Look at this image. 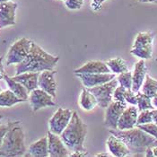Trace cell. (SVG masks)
<instances>
[{
    "label": "cell",
    "mask_w": 157,
    "mask_h": 157,
    "mask_svg": "<svg viewBox=\"0 0 157 157\" xmlns=\"http://www.w3.org/2000/svg\"><path fill=\"white\" fill-rule=\"evenodd\" d=\"M59 60V57L49 54L33 41L28 56L24 61L16 65L15 75L24 72L40 73L44 70H53Z\"/></svg>",
    "instance_id": "cell-1"
},
{
    "label": "cell",
    "mask_w": 157,
    "mask_h": 157,
    "mask_svg": "<svg viewBox=\"0 0 157 157\" xmlns=\"http://www.w3.org/2000/svg\"><path fill=\"white\" fill-rule=\"evenodd\" d=\"M87 126L76 111L73 112L71 121L61 133L60 137L70 152H87L85 147Z\"/></svg>",
    "instance_id": "cell-2"
},
{
    "label": "cell",
    "mask_w": 157,
    "mask_h": 157,
    "mask_svg": "<svg viewBox=\"0 0 157 157\" xmlns=\"http://www.w3.org/2000/svg\"><path fill=\"white\" fill-rule=\"evenodd\" d=\"M109 133L120 137L130 149L131 153L142 154L149 146L157 145V139L138 127L130 129H110Z\"/></svg>",
    "instance_id": "cell-3"
},
{
    "label": "cell",
    "mask_w": 157,
    "mask_h": 157,
    "mask_svg": "<svg viewBox=\"0 0 157 157\" xmlns=\"http://www.w3.org/2000/svg\"><path fill=\"white\" fill-rule=\"evenodd\" d=\"M9 128L0 147V156H23L26 153L25 137L20 121L8 122Z\"/></svg>",
    "instance_id": "cell-4"
},
{
    "label": "cell",
    "mask_w": 157,
    "mask_h": 157,
    "mask_svg": "<svg viewBox=\"0 0 157 157\" xmlns=\"http://www.w3.org/2000/svg\"><path fill=\"white\" fill-rule=\"evenodd\" d=\"M155 33L152 32L138 33L135 38L130 53L140 59H150L153 56Z\"/></svg>",
    "instance_id": "cell-5"
},
{
    "label": "cell",
    "mask_w": 157,
    "mask_h": 157,
    "mask_svg": "<svg viewBox=\"0 0 157 157\" xmlns=\"http://www.w3.org/2000/svg\"><path fill=\"white\" fill-rule=\"evenodd\" d=\"M33 40L23 37L13 42L6 54V66L17 65L25 59L32 47Z\"/></svg>",
    "instance_id": "cell-6"
},
{
    "label": "cell",
    "mask_w": 157,
    "mask_h": 157,
    "mask_svg": "<svg viewBox=\"0 0 157 157\" xmlns=\"http://www.w3.org/2000/svg\"><path fill=\"white\" fill-rule=\"evenodd\" d=\"M118 85H119L118 79L115 77L108 83L98 85L95 87L87 88V89L96 97L98 105L101 109H106L109 106V103L113 101V98H112L113 92Z\"/></svg>",
    "instance_id": "cell-7"
},
{
    "label": "cell",
    "mask_w": 157,
    "mask_h": 157,
    "mask_svg": "<svg viewBox=\"0 0 157 157\" xmlns=\"http://www.w3.org/2000/svg\"><path fill=\"white\" fill-rule=\"evenodd\" d=\"M73 112L70 109L59 108L48 121L49 131L60 136L71 121Z\"/></svg>",
    "instance_id": "cell-8"
},
{
    "label": "cell",
    "mask_w": 157,
    "mask_h": 157,
    "mask_svg": "<svg viewBox=\"0 0 157 157\" xmlns=\"http://www.w3.org/2000/svg\"><path fill=\"white\" fill-rule=\"evenodd\" d=\"M127 107L126 101H112L105 109L104 125L110 129H117L119 120Z\"/></svg>",
    "instance_id": "cell-9"
},
{
    "label": "cell",
    "mask_w": 157,
    "mask_h": 157,
    "mask_svg": "<svg viewBox=\"0 0 157 157\" xmlns=\"http://www.w3.org/2000/svg\"><path fill=\"white\" fill-rule=\"evenodd\" d=\"M55 98L48 94L40 88H36L29 94V101L33 112L46 107H53L56 105Z\"/></svg>",
    "instance_id": "cell-10"
},
{
    "label": "cell",
    "mask_w": 157,
    "mask_h": 157,
    "mask_svg": "<svg viewBox=\"0 0 157 157\" xmlns=\"http://www.w3.org/2000/svg\"><path fill=\"white\" fill-rule=\"evenodd\" d=\"M48 145V156L66 157L69 156V149L65 145L59 135L52 133L48 130L47 133Z\"/></svg>",
    "instance_id": "cell-11"
},
{
    "label": "cell",
    "mask_w": 157,
    "mask_h": 157,
    "mask_svg": "<svg viewBox=\"0 0 157 157\" xmlns=\"http://www.w3.org/2000/svg\"><path fill=\"white\" fill-rule=\"evenodd\" d=\"M81 81L85 88H92L108 83L116 77L113 73L105 74H75Z\"/></svg>",
    "instance_id": "cell-12"
},
{
    "label": "cell",
    "mask_w": 157,
    "mask_h": 157,
    "mask_svg": "<svg viewBox=\"0 0 157 157\" xmlns=\"http://www.w3.org/2000/svg\"><path fill=\"white\" fill-rule=\"evenodd\" d=\"M17 3L8 1L0 4V29L15 25Z\"/></svg>",
    "instance_id": "cell-13"
},
{
    "label": "cell",
    "mask_w": 157,
    "mask_h": 157,
    "mask_svg": "<svg viewBox=\"0 0 157 157\" xmlns=\"http://www.w3.org/2000/svg\"><path fill=\"white\" fill-rule=\"evenodd\" d=\"M55 70H44L40 73L38 79V87L48 93L53 98L57 96V82L55 80Z\"/></svg>",
    "instance_id": "cell-14"
},
{
    "label": "cell",
    "mask_w": 157,
    "mask_h": 157,
    "mask_svg": "<svg viewBox=\"0 0 157 157\" xmlns=\"http://www.w3.org/2000/svg\"><path fill=\"white\" fill-rule=\"evenodd\" d=\"M138 116V109L136 105H130L127 107L118 122V129L125 130L136 127V121Z\"/></svg>",
    "instance_id": "cell-15"
},
{
    "label": "cell",
    "mask_w": 157,
    "mask_h": 157,
    "mask_svg": "<svg viewBox=\"0 0 157 157\" xmlns=\"http://www.w3.org/2000/svg\"><path fill=\"white\" fill-rule=\"evenodd\" d=\"M111 136L106 141V145L109 153L112 156L124 157L131 154L130 149L120 137L110 134Z\"/></svg>",
    "instance_id": "cell-16"
},
{
    "label": "cell",
    "mask_w": 157,
    "mask_h": 157,
    "mask_svg": "<svg viewBox=\"0 0 157 157\" xmlns=\"http://www.w3.org/2000/svg\"><path fill=\"white\" fill-rule=\"evenodd\" d=\"M146 75L147 67L145 59H140L135 64L134 71L132 72V90L135 93L140 91V88L143 85Z\"/></svg>",
    "instance_id": "cell-17"
},
{
    "label": "cell",
    "mask_w": 157,
    "mask_h": 157,
    "mask_svg": "<svg viewBox=\"0 0 157 157\" xmlns=\"http://www.w3.org/2000/svg\"><path fill=\"white\" fill-rule=\"evenodd\" d=\"M75 74H105L111 73L106 62L92 60L85 63L82 67L74 70Z\"/></svg>",
    "instance_id": "cell-18"
},
{
    "label": "cell",
    "mask_w": 157,
    "mask_h": 157,
    "mask_svg": "<svg viewBox=\"0 0 157 157\" xmlns=\"http://www.w3.org/2000/svg\"><path fill=\"white\" fill-rule=\"evenodd\" d=\"M40 73L38 72H24L13 76V79L19 82L27 89L29 93L33 91L38 87V79Z\"/></svg>",
    "instance_id": "cell-19"
},
{
    "label": "cell",
    "mask_w": 157,
    "mask_h": 157,
    "mask_svg": "<svg viewBox=\"0 0 157 157\" xmlns=\"http://www.w3.org/2000/svg\"><path fill=\"white\" fill-rule=\"evenodd\" d=\"M28 155L34 157L48 156V136H43L29 146Z\"/></svg>",
    "instance_id": "cell-20"
},
{
    "label": "cell",
    "mask_w": 157,
    "mask_h": 157,
    "mask_svg": "<svg viewBox=\"0 0 157 157\" xmlns=\"http://www.w3.org/2000/svg\"><path fill=\"white\" fill-rule=\"evenodd\" d=\"M4 80L6 81L9 90H11L19 99L23 100L24 101L29 99V94L30 93L27 91V89L22 84H20L19 82L13 79V77L8 76L6 74L4 76Z\"/></svg>",
    "instance_id": "cell-21"
},
{
    "label": "cell",
    "mask_w": 157,
    "mask_h": 157,
    "mask_svg": "<svg viewBox=\"0 0 157 157\" xmlns=\"http://www.w3.org/2000/svg\"><path fill=\"white\" fill-rule=\"evenodd\" d=\"M98 105L96 97L87 88H83L79 99V106L85 111H91Z\"/></svg>",
    "instance_id": "cell-22"
},
{
    "label": "cell",
    "mask_w": 157,
    "mask_h": 157,
    "mask_svg": "<svg viewBox=\"0 0 157 157\" xmlns=\"http://www.w3.org/2000/svg\"><path fill=\"white\" fill-rule=\"evenodd\" d=\"M24 101L19 99L11 90L0 91V107H12Z\"/></svg>",
    "instance_id": "cell-23"
},
{
    "label": "cell",
    "mask_w": 157,
    "mask_h": 157,
    "mask_svg": "<svg viewBox=\"0 0 157 157\" xmlns=\"http://www.w3.org/2000/svg\"><path fill=\"white\" fill-rule=\"evenodd\" d=\"M106 64L109 67L110 72L115 75H120L121 73H124L128 70V67L126 61L121 58L110 59L108 61H106Z\"/></svg>",
    "instance_id": "cell-24"
},
{
    "label": "cell",
    "mask_w": 157,
    "mask_h": 157,
    "mask_svg": "<svg viewBox=\"0 0 157 157\" xmlns=\"http://www.w3.org/2000/svg\"><path fill=\"white\" fill-rule=\"evenodd\" d=\"M142 93L153 98L157 93V80L151 77L148 74L145 76V81L141 87Z\"/></svg>",
    "instance_id": "cell-25"
},
{
    "label": "cell",
    "mask_w": 157,
    "mask_h": 157,
    "mask_svg": "<svg viewBox=\"0 0 157 157\" xmlns=\"http://www.w3.org/2000/svg\"><path fill=\"white\" fill-rule=\"evenodd\" d=\"M137 96V109L139 111L145 110V109H154L155 107L152 103V98L143 94L142 92H137L136 93Z\"/></svg>",
    "instance_id": "cell-26"
},
{
    "label": "cell",
    "mask_w": 157,
    "mask_h": 157,
    "mask_svg": "<svg viewBox=\"0 0 157 157\" xmlns=\"http://www.w3.org/2000/svg\"><path fill=\"white\" fill-rule=\"evenodd\" d=\"M119 85L123 86L126 89H132V72L128 70L126 72L121 73L117 77Z\"/></svg>",
    "instance_id": "cell-27"
},
{
    "label": "cell",
    "mask_w": 157,
    "mask_h": 157,
    "mask_svg": "<svg viewBox=\"0 0 157 157\" xmlns=\"http://www.w3.org/2000/svg\"><path fill=\"white\" fill-rule=\"evenodd\" d=\"M153 122V118H152V109H145L141 110L138 113L137 116V121H136V126L138 125H143L146 123Z\"/></svg>",
    "instance_id": "cell-28"
},
{
    "label": "cell",
    "mask_w": 157,
    "mask_h": 157,
    "mask_svg": "<svg viewBox=\"0 0 157 157\" xmlns=\"http://www.w3.org/2000/svg\"><path fill=\"white\" fill-rule=\"evenodd\" d=\"M136 127L140 128L146 133H148L150 136H152L153 137L157 139V125L155 123L150 122V123H146V124H143V125H138Z\"/></svg>",
    "instance_id": "cell-29"
},
{
    "label": "cell",
    "mask_w": 157,
    "mask_h": 157,
    "mask_svg": "<svg viewBox=\"0 0 157 157\" xmlns=\"http://www.w3.org/2000/svg\"><path fill=\"white\" fill-rule=\"evenodd\" d=\"M65 6L69 10H79L85 5V0H64Z\"/></svg>",
    "instance_id": "cell-30"
},
{
    "label": "cell",
    "mask_w": 157,
    "mask_h": 157,
    "mask_svg": "<svg viewBox=\"0 0 157 157\" xmlns=\"http://www.w3.org/2000/svg\"><path fill=\"white\" fill-rule=\"evenodd\" d=\"M126 88H124L121 85H118L114 92H113V101H125V92H126Z\"/></svg>",
    "instance_id": "cell-31"
},
{
    "label": "cell",
    "mask_w": 157,
    "mask_h": 157,
    "mask_svg": "<svg viewBox=\"0 0 157 157\" xmlns=\"http://www.w3.org/2000/svg\"><path fill=\"white\" fill-rule=\"evenodd\" d=\"M125 101L129 103L130 105L137 104V96L136 93H135L132 89H127L125 92Z\"/></svg>",
    "instance_id": "cell-32"
},
{
    "label": "cell",
    "mask_w": 157,
    "mask_h": 157,
    "mask_svg": "<svg viewBox=\"0 0 157 157\" xmlns=\"http://www.w3.org/2000/svg\"><path fill=\"white\" fill-rule=\"evenodd\" d=\"M8 128H9L8 123L0 124V147L2 145V143H3V140H4V137H5L6 134L8 131Z\"/></svg>",
    "instance_id": "cell-33"
},
{
    "label": "cell",
    "mask_w": 157,
    "mask_h": 157,
    "mask_svg": "<svg viewBox=\"0 0 157 157\" xmlns=\"http://www.w3.org/2000/svg\"><path fill=\"white\" fill-rule=\"evenodd\" d=\"M91 7L94 11H99L101 10L102 4L107 0H91Z\"/></svg>",
    "instance_id": "cell-34"
},
{
    "label": "cell",
    "mask_w": 157,
    "mask_h": 157,
    "mask_svg": "<svg viewBox=\"0 0 157 157\" xmlns=\"http://www.w3.org/2000/svg\"><path fill=\"white\" fill-rule=\"evenodd\" d=\"M3 59H4V56L0 57V80L4 79V76L6 75L5 69H4V66H3Z\"/></svg>",
    "instance_id": "cell-35"
},
{
    "label": "cell",
    "mask_w": 157,
    "mask_h": 157,
    "mask_svg": "<svg viewBox=\"0 0 157 157\" xmlns=\"http://www.w3.org/2000/svg\"><path fill=\"white\" fill-rule=\"evenodd\" d=\"M87 155H89V154H88V152H73L72 155H70L69 156H80V157H83V156H87Z\"/></svg>",
    "instance_id": "cell-36"
},
{
    "label": "cell",
    "mask_w": 157,
    "mask_h": 157,
    "mask_svg": "<svg viewBox=\"0 0 157 157\" xmlns=\"http://www.w3.org/2000/svg\"><path fill=\"white\" fill-rule=\"evenodd\" d=\"M152 118H153V122L157 125V109H152Z\"/></svg>",
    "instance_id": "cell-37"
},
{
    "label": "cell",
    "mask_w": 157,
    "mask_h": 157,
    "mask_svg": "<svg viewBox=\"0 0 157 157\" xmlns=\"http://www.w3.org/2000/svg\"><path fill=\"white\" fill-rule=\"evenodd\" d=\"M152 103H153L154 107L157 109V93L155 94V96L152 98Z\"/></svg>",
    "instance_id": "cell-38"
},
{
    "label": "cell",
    "mask_w": 157,
    "mask_h": 157,
    "mask_svg": "<svg viewBox=\"0 0 157 157\" xmlns=\"http://www.w3.org/2000/svg\"><path fill=\"white\" fill-rule=\"evenodd\" d=\"M141 3H155L157 4V0H138Z\"/></svg>",
    "instance_id": "cell-39"
},
{
    "label": "cell",
    "mask_w": 157,
    "mask_h": 157,
    "mask_svg": "<svg viewBox=\"0 0 157 157\" xmlns=\"http://www.w3.org/2000/svg\"><path fill=\"white\" fill-rule=\"evenodd\" d=\"M152 150H153V155H154V156H157V145L152 146Z\"/></svg>",
    "instance_id": "cell-40"
},
{
    "label": "cell",
    "mask_w": 157,
    "mask_h": 157,
    "mask_svg": "<svg viewBox=\"0 0 157 157\" xmlns=\"http://www.w3.org/2000/svg\"><path fill=\"white\" fill-rule=\"evenodd\" d=\"M111 155H109V152L107 153V154H98L96 155V156H110Z\"/></svg>",
    "instance_id": "cell-41"
},
{
    "label": "cell",
    "mask_w": 157,
    "mask_h": 157,
    "mask_svg": "<svg viewBox=\"0 0 157 157\" xmlns=\"http://www.w3.org/2000/svg\"><path fill=\"white\" fill-rule=\"evenodd\" d=\"M8 1H11V0H0V4L1 3H5V2H8Z\"/></svg>",
    "instance_id": "cell-42"
},
{
    "label": "cell",
    "mask_w": 157,
    "mask_h": 157,
    "mask_svg": "<svg viewBox=\"0 0 157 157\" xmlns=\"http://www.w3.org/2000/svg\"><path fill=\"white\" fill-rule=\"evenodd\" d=\"M3 119H4V116L0 114V124H1V121H2V120H3Z\"/></svg>",
    "instance_id": "cell-43"
},
{
    "label": "cell",
    "mask_w": 157,
    "mask_h": 157,
    "mask_svg": "<svg viewBox=\"0 0 157 157\" xmlns=\"http://www.w3.org/2000/svg\"><path fill=\"white\" fill-rule=\"evenodd\" d=\"M155 60H156V61H157V59H155Z\"/></svg>",
    "instance_id": "cell-44"
},
{
    "label": "cell",
    "mask_w": 157,
    "mask_h": 157,
    "mask_svg": "<svg viewBox=\"0 0 157 157\" xmlns=\"http://www.w3.org/2000/svg\"><path fill=\"white\" fill-rule=\"evenodd\" d=\"M0 91H2V90H1V89H0Z\"/></svg>",
    "instance_id": "cell-45"
},
{
    "label": "cell",
    "mask_w": 157,
    "mask_h": 157,
    "mask_svg": "<svg viewBox=\"0 0 157 157\" xmlns=\"http://www.w3.org/2000/svg\"><path fill=\"white\" fill-rule=\"evenodd\" d=\"M62 1H64V0H62Z\"/></svg>",
    "instance_id": "cell-46"
}]
</instances>
